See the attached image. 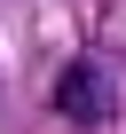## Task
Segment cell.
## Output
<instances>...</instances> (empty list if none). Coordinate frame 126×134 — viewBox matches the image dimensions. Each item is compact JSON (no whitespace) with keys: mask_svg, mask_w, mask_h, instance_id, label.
Listing matches in <instances>:
<instances>
[{"mask_svg":"<svg viewBox=\"0 0 126 134\" xmlns=\"http://www.w3.org/2000/svg\"><path fill=\"white\" fill-rule=\"evenodd\" d=\"M47 103H55L63 126H79V134H102L118 118V87H110V71H102L95 55H71V63H63L55 87H47Z\"/></svg>","mask_w":126,"mask_h":134,"instance_id":"1","label":"cell"}]
</instances>
